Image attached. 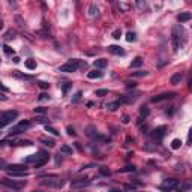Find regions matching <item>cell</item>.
<instances>
[{"label": "cell", "instance_id": "d590c367", "mask_svg": "<svg viewBox=\"0 0 192 192\" xmlns=\"http://www.w3.org/2000/svg\"><path fill=\"white\" fill-rule=\"evenodd\" d=\"M35 113H38V114H45L47 110H45V108H42V107H38V108H35Z\"/></svg>", "mask_w": 192, "mask_h": 192}, {"label": "cell", "instance_id": "f6af8a7d", "mask_svg": "<svg viewBox=\"0 0 192 192\" xmlns=\"http://www.w3.org/2000/svg\"><path fill=\"white\" fill-rule=\"evenodd\" d=\"M80 98H81V92H77L75 98H74V102H78V101H80Z\"/></svg>", "mask_w": 192, "mask_h": 192}, {"label": "cell", "instance_id": "ee69618b", "mask_svg": "<svg viewBox=\"0 0 192 192\" xmlns=\"http://www.w3.org/2000/svg\"><path fill=\"white\" fill-rule=\"evenodd\" d=\"M135 86H137V83L135 81H126V87H135Z\"/></svg>", "mask_w": 192, "mask_h": 192}, {"label": "cell", "instance_id": "e0dca14e", "mask_svg": "<svg viewBox=\"0 0 192 192\" xmlns=\"http://www.w3.org/2000/svg\"><path fill=\"white\" fill-rule=\"evenodd\" d=\"M137 99V95H126V96H122L120 98V102H125V104H131V102H134Z\"/></svg>", "mask_w": 192, "mask_h": 192}, {"label": "cell", "instance_id": "e575fe53", "mask_svg": "<svg viewBox=\"0 0 192 192\" xmlns=\"http://www.w3.org/2000/svg\"><path fill=\"white\" fill-rule=\"evenodd\" d=\"M120 35H122V30H120V29H117V30H114V32H113V38L119 39V38H120Z\"/></svg>", "mask_w": 192, "mask_h": 192}, {"label": "cell", "instance_id": "277c9868", "mask_svg": "<svg viewBox=\"0 0 192 192\" xmlns=\"http://www.w3.org/2000/svg\"><path fill=\"white\" fill-rule=\"evenodd\" d=\"M80 66H86V62H80V60H69V62L63 63L62 66L59 68V71H60V72L71 74V72H75Z\"/></svg>", "mask_w": 192, "mask_h": 192}, {"label": "cell", "instance_id": "8992f818", "mask_svg": "<svg viewBox=\"0 0 192 192\" xmlns=\"http://www.w3.org/2000/svg\"><path fill=\"white\" fill-rule=\"evenodd\" d=\"M39 183L42 186H48V188H60L63 185V182L59 177H41Z\"/></svg>", "mask_w": 192, "mask_h": 192}, {"label": "cell", "instance_id": "4dcf8cb0", "mask_svg": "<svg viewBox=\"0 0 192 192\" xmlns=\"http://www.w3.org/2000/svg\"><path fill=\"white\" fill-rule=\"evenodd\" d=\"M3 51H5V54H8V56L14 54V50H12L11 47H8V45H3Z\"/></svg>", "mask_w": 192, "mask_h": 192}, {"label": "cell", "instance_id": "5bb4252c", "mask_svg": "<svg viewBox=\"0 0 192 192\" xmlns=\"http://www.w3.org/2000/svg\"><path fill=\"white\" fill-rule=\"evenodd\" d=\"M108 51L113 53V54H116V56H123L125 54V51L119 47V45H110V47H108Z\"/></svg>", "mask_w": 192, "mask_h": 192}, {"label": "cell", "instance_id": "d6986e66", "mask_svg": "<svg viewBox=\"0 0 192 192\" xmlns=\"http://www.w3.org/2000/svg\"><path fill=\"white\" fill-rule=\"evenodd\" d=\"M107 60H105V59H98V60H95V63H93V65H95V68H98V69H102V68H105V66H107Z\"/></svg>", "mask_w": 192, "mask_h": 192}, {"label": "cell", "instance_id": "c3c4849f", "mask_svg": "<svg viewBox=\"0 0 192 192\" xmlns=\"http://www.w3.org/2000/svg\"><path fill=\"white\" fill-rule=\"evenodd\" d=\"M110 192H120V191H117V189H111Z\"/></svg>", "mask_w": 192, "mask_h": 192}, {"label": "cell", "instance_id": "30bf717a", "mask_svg": "<svg viewBox=\"0 0 192 192\" xmlns=\"http://www.w3.org/2000/svg\"><path fill=\"white\" fill-rule=\"evenodd\" d=\"M177 186H179V180H176V179H167V180L162 182L161 188L164 191H171V189H176Z\"/></svg>", "mask_w": 192, "mask_h": 192}, {"label": "cell", "instance_id": "3957f363", "mask_svg": "<svg viewBox=\"0 0 192 192\" xmlns=\"http://www.w3.org/2000/svg\"><path fill=\"white\" fill-rule=\"evenodd\" d=\"M32 126V122L30 120H21L20 123H17L15 126H12L11 128V131H9V137H17V135H20V134H23V132H26V131L29 129Z\"/></svg>", "mask_w": 192, "mask_h": 192}, {"label": "cell", "instance_id": "b9f144b4", "mask_svg": "<svg viewBox=\"0 0 192 192\" xmlns=\"http://www.w3.org/2000/svg\"><path fill=\"white\" fill-rule=\"evenodd\" d=\"M36 122H38V123H48V120L45 119V117H38Z\"/></svg>", "mask_w": 192, "mask_h": 192}, {"label": "cell", "instance_id": "8d00e7d4", "mask_svg": "<svg viewBox=\"0 0 192 192\" xmlns=\"http://www.w3.org/2000/svg\"><path fill=\"white\" fill-rule=\"evenodd\" d=\"M45 129H47L48 132H51V134H54V135H59V132H57V131H56L54 128H51V126H48V125H47V126H45Z\"/></svg>", "mask_w": 192, "mask_h": 192}, {"label": "cell", "instance_id": "ffe728a7", "mask_svg": "<svg viewBox=\"0 0 192 192\" xmlns=\"http://www.w3.org/2000/svg\"><path fill=\"white\" fill-rule=\"evenodd\" d=\"M143 65V59L141 57H135L134 59V62H131V65H129V68L132 69V68H140Z\"/></svg>", "mask_w": 192, "mask_h": 192}, {"label": "cell", "instance_id": "7c38bea8", "mask_svg": "<svg viewBox=\"0 0 192 192\" xmlns=\"http://www.w3.org/2000/svg\"><path fill=\"white\" fill-rule=\"evenodd\" d=\"M174 96H176V93H174V92L162 93V95L153 96V98H152V102H161V101H165V99H171V98H174Z\"/></svg>", "mask_w": 192, "mask_h": 192}, {"label": "cell", "instance_id": "4fadbf2b", "mask_svg": "<svg viewBox=\"0 0 192 192\" xmlns=\"http://www.w3.org/2000/svg\"><path fill=\"white\" fill-rule=\"evenodd\" d=\"M191 18H192L191 12H182V14L177 15V21H179V23H186V21H189Z\"/></svg>", "mask_w": 192, "mask_h": 192}, {"label": "cell", "instance_id": "484cf974", "mask_svg": "<svg viewBox=\"0 0 192 192\" xmlns=\"http://www.w3.org/2000/svg\"><path fill=\"white\" fill-rule=\"evenodd\" d=\"M71 87H72V83H65V84L62 86V92H63V95H66V93L69 92V89H71Z\"/></svg>", "mask_w": 192, "mask_h": 192}, {"label": "cell", "instance_id": "5b68a950", "mask_svg": "<svg viewBox=\"0 0 192 192\" xmlns=\"http://www.w3.org/2000/svg\"><path fill=\"white\" fill-rule=\"evenodd\" d=\"M18 117V111L11 110V111H3L0 116V128H5L6 125L12 123V120H15Z\"/></svg>", "mask_w": 192, "mask_h": 192}, {"label": "cell", "instance_id": "bcb514c9", "mask_svg": "<svg viewBox=\"0 0 192 192\" xmlns=\"http://www.w3.org/2000/svg\"><path fill=\"white\" fill-rule=\"evenodd\" d=\"M68 134H69V135H75V132H74V128L68 126Z\"/></svg>", "mask_w": 192, "mask_h": 192}, {"label": "cell", "instance_id": "9c48e42d", "mask_svg": "<svg viewBox=\"0 0 192 192\" xmlns=\"http://www.w3.org/2000/svg\"><path fill=\"white\" fill-rule=\"evenodd\" d=\"M24 183H26V182L17 183V182H14V180H9V179H3V180H2V185H3V186L11 188V189H15V191H20L21 188L24 186Z\"/></svg>", "mask_w": 192, "mask_h": 192}, {"label": "cell", "instance_id": "f1b7e54d", "mask_svg": "<svg viewBox=\"0 0 192 192\" xmlns=\"http://www.w3.org/2000/svg\"><path fill=\"white\" fill-rule=\"evenodd\" d=\"M180 146H182V141H180L179 138L173 140V143H171V147H173V149H180Z\"/></svg>", "mask_w": 192, "mask_h": 192}, {"label": "cell", "instance_id": "603a6c76", "mask_svg": "<svg viewBox=\"0 0 192 192\" xmlns=\"http://www.w3.org/2000/svg\"><path fill=\"white\" fill-rule=\"evenodd\" d=\"M42 143L45 144V146H48V147H54V140H51V138H42L41 140Z\"/></svg>", "mask_w": 192, "mask_h": 192}, {"label": "cell", "instance_id": "74e56055", "mask_svg": "<svg viewBox=\"0 0 192 192\" xmlns=\"http://www.w3.org/2000/svg\"><path fill=\"white\" fill-rule=\"evenodd\" d=\"M99 170H101V173H102L104 176H110V170H108V168H105V167H101Z\"/></svg>", "mask_w": 192, "mask_h": 192}, {"label": "cell", "instance_id": "83f0119b", "mask_svg": "<svg viewBox=\"0 0 192 192\" xmlns=\"http://www.w3.org/2000/svg\"><path fill=\"white\" fill-rule=\"evenodd\" d=\"M14 38H15V32H14V30H9V32H6V35H5V41L14 39Z\"/></svg>", "mask_w": 192, "mask_h": 192}, {"label": "cell", "instance_id": "ab89813d", "mask_svg": "<svg viewBox=\"0 0 192 192\" xmlns=\"http://www.w3.org/2000/svg\"><path fill=\"white\" fill-rule=\"evenodd\" d=\"M38 86H39L41 89H48V86H50V84H48V83H44V81H39L38 83Z\"/></svg>", "mask_w": 192, "mask_h": 192}, {"label": "cell", "instance_id": "ba28073f", "mask_svg": "<svg viewBox=\"0 0 192 192\" xmlns=\"http://www.w3.org/2000/svg\"><path fill=\"white\" fill-rule=\"evenodd\" d=\"M165 132H167V126H159V128L152 131V138L155 141H161L165 137Z\"/></svg>", "mask_w": 192, "mask_h": 192}, {"label": "cell", "instance_id": "d4e9b609", "mask_svg": "<svg viewBox=\"0 0 192 192\" xmlns=\"http://www.w3.org/2000/svg\"><path fill=\"white\" fill-rule=\"evenodd\" d=\"M180 81H182V74H176V75H173L171 84H179Z\"/></svg>", "mask_w": 192, "mask_h": 192}, {"label": "cell", "instance_id": "f546056e", "mask_svg": "<svg viewBox=\"0 0 192 192\" xmlns=\"http://www.w3.org/2000/svg\"><path fill=\"white\" fill-rule=\"evenodd\" d=\"M137 38H135V33H132V32H128L126 33V41L128 42H132V41H135Z\"/></svg>", "mask_w": 192, "mask_h": 192}, {"label": "cell", "instance_id": "7402d4cb", "mask_svg": "<svg viewBox=\"0 0 192 192\" xmlns=\"http://www.w3.org/2000/svg\"><path fill=\"white\" fill-rule=\"evenodd\" d=\"M26 68L30 69V71L36 69V60H33V59H29V60H26Z\"/></svg>", "mask_w": 192, "mask_h": 192}, {"label": "cell", "instance_id": "f35d334b", "mask_svg": "<svg viewBox=\"0 0 192 192\" xmlns=\"http://www.w3.org/2000/svg\"><path fill=\"white\" fill-rule=\"evenodd\" d=\"M48 99H50V96L47 93H41L39 95V101H48Z\"/></svg>", "mask_w": 192, "mask_h": 192}, {"label": "cell", "instance_id": "7a4b0ae2", "mask_svg": "<svg viewBox=\"0 0 192 192\" xmlns=\"http://www.w3.org/2000/svg\"><path fill=\"white\" fill-rule=\"evenodd\" d=\"M185 32H183V29L179 27V26H174L173 27V32H171V44H173V50L174 51H177L180 45L183 44V39H185Z\"/></svg>", "mask_w": 192, "mask_h": 192}, {"label": "cell", "instance_id": "9a60e30c", "mask_svg": "<svg viewBox=\"0 0 192 192\" xmlns=\"http://www.w3.org/2000/svg\"><path fill=\"white\" fill-rule=\"evenodd\" d=\"M90 183L89 179H80V180H75L72 182V188H80V186H87Z\"/></svg>", "mask_w": 192, "mask_h": 192}, {"label": "cell", "instance_id": "836d02e7", "mask_svg": "<svg viewBox=\"0 0 192 192\" xmlns=\"http://www.w3.org/2000/svg\"><path fill=\"white\" fill-rule=\"evenodd\" d=\"M105 95H108V90H96V96H105Z\"/></svg>", "mask_w": 192, "mask_h": 192}, {"label": "cell", "instance_id": "52a82bcc", "mask_svg": "<svg viewBox=\"0 0 192 192\" xmlns=\"http://www.w3.org/2000/svg\"><path fill=\"white\" fill-rule=\"evenodd\" d=\"M0 144H9V146H32V141L29 140H15V138H8L2 140Z\"/></svg>", "mask_w": 192, "mask_h": 192}, {"label": "cell", "instance_id": "4316f807", "mask_svg": "<svg viewBox=\"0 0 192 192\" xmlns=\"http://www.w3.org/2000/svg\"><path fill=\"white\" fill-rule=\"evenodd\" d=\"M137 168L134 167V165H128V167H125V168H122L120 170V173H131V171H135Z\"/></svg>", "mask_w": 192, "mask_h": 192}, {"label": "cell", "instance_id": "cb8c5ba5", "mask_svg": "<svg viewBox=\"0 0 192 192\" xmlns=\"http://www.w3.org/2000/svg\"><path fill=\"white\" fill-rule=\"evenodd\" d=\"M14 75L18 77V78H23V80H32V78H33V77H30V75H24V74H21L20 71H14Z\"/></svg>", "mask_w": 192, "mask_h": 192}, {"label": "cell", "instance_id": "44dd1931", "mask_svg": "<svg viewBox=\"0 0 192 192\" xmlns=\"http://www.w3.org/2000/svg\"><path fill=\"white\" fill-rule=\"evenodd\" d=\"M119 107H120V101H116V102H108V104H107V108H108L110 111H116Z\"/></svg>", "mask_w": 192, "mask_h": 192}, {"label": "cell", "instance_id": "6da1fadb", "mask_svg": "<svg viewBox=\"0 0 192 192\" xmlns=\"http://www.w3.org/2000/svg\"><path fill=\"white\" fill-rule=\"evenodd\" d=\"M50 159V155L47 152H39V153H35V155H30L27 158L24 159V164H32L33 167L39 168L42 165H45Z\"/></svg>", "mask_w": 192, "mask_h": 192}, {"label": "cell", "instance_id": "7bdbcfd3", "mask_svg": "<svg viewBox=\"0 0 192 192\" xmlns=\"http://www.w3.org/2000/svg\"><path fill=\"white\" fill-rule=\"evenodd\" d=\"M188 144L192 146V128L189 129V135H188Z\"/></svg>", "mask_w": 192, "mask_h": 192}, {"label": "cell", "instance_id": "2e32d148", "mask_svg": "<svg viewBox=\"0 0 192 192\" xmlns=\"http://www.w3.org/2000/svg\"><path fill=\"white\" fill-rule=\"evenodd\" d=\"M102 72L99 71V69H95V71H90V72H87V77H89L90 80H95V78H102Z\"/></svg>", "mask_w": 192, "mask_h": 192}, {"label": "cell", "instance_id": "60d3db41", "mask_svg": "<svg viewBox=\"0 0 192 192\" xmlns=\"http://www.w3.org/2000/svg\"><path fill=\"white\" fill-rule=\"evenodd\" d=\"M147 75V72H146V71H140V72H134V77H146Z\"/></svg>", "mask_w": 192, "mask_h": 192}, {"label": "cell", "instance_id": "1f68e13d", "mask_svg": "<svg viewBox=\"0 0 192 192\" xmlns=\"http://www.w3.org/2000/svg\"><path fill=\"white\" fill-rule=\"evenodd\" d=\"M89 11H90V15H92V17H95V15H98V12H99V9H98V8H96L95 5H92Z\"/></svg>", "mask_w": 192, "mask_h": 192}, {"label": "cell", "instance_id": "d6a6232c", "mask_svg": "<svg viewBox=\"0 0 192 192\" xmlns=\"http://www.w3.org/2000/svg\"><path fill=\"white\" fill-rule=\"evenodd\" d=\"M60 152H62V153H68V155H71V153H72V149L68 147V146H62V147H60Z\"/></svg>", "mask_w": 192, "mask_h": 192}, {"label": "cell", "instance_id": "ac0fdd59", "mask_svg": "<svg viewBox=\"0 0 192 192\" xmlns=\"http://www.w3.org/2000/svg\"><path fill=\"white\" fill-rule=\"evenodd\" d=\"M150 114V110L146 107V105H143L141 108H140V120H143V119H146V117Z\"/></svg>", "mask_w": 192, "mask_h": 192}, {"label": "cell", "instance_id": "8fae6325", "mask_svg": "<svg viewBox=\"0 0 192 192\" xmlns=\"http://www.w3.org/2000/svg\"><path fill=\"white\" fill-rule=\"evenodd\" d=\"M6 173H27L26 164L23 165H9L6 168Z\"/></svg>", "mask_w": 192, "mask_h": 192}, {"label": "cell", "instance_id": "7dc6e473", "mask_svg": "<svg viewBox=\"0 0 192 192\" xmlns=\"http://www.w3.org/2000/svg\"><path fill=\"white\" fill-rule=\"evenodd\" d=\"M129 122V117L128 116H123V123H128Z\"/></svg>", "mask_w": 192, "mask_h": 192}]
</instances>
